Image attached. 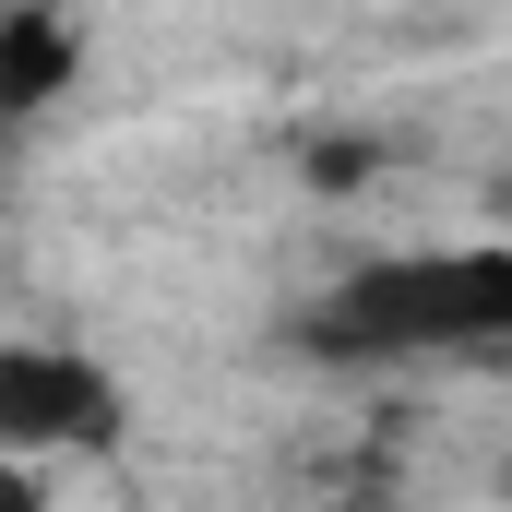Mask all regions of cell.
<instances>
[{"label": "cell", "mask_w": 512, "mask_h": 512, "mask_svg": "<svg viewBox=\"0 0 512 512\" xmlns=\"http://www.w3.org/2000/svg\"><path fill=\"white\" fill-rule=\"evenodd\" d=\"M72 72H84V36H72V12H48V0L0 12V131L48 120V108L72 96Z\"/></svg>", "instance_id": "cell-3"}, {"label": "cell", "mask_w": 512, "mask_h": 512, "mask_svg": "<svg viewBox=\"0 0 512 512\" xmlns=\"http://www.w3.org/2000/svg\"><path fill=\"white\" fill-rule=\"evenodd\" d=\"M489 215H501V239H512V179H501V203H489Z\"/></svg>", "instance_id": "cell-5"}, {"label": "cell", "mask_w": 512, "mask_h": 512, "mask_svg": "<svg viewBox=\"0 0 512 512\" xmlns=\"http://www.w3.org/2000/svg\"><path fill=\"white\" fill-rule=\"evenodd\" d=\"M298 346L334 370H453V358H512V239H453V251H370L346 262L310 310Z\"/></svg>", "instance_id": "cell-1"}, {"label": "cell", "mask_w": 512, "mask_h": 512, "mask_svg": "<svg viewBox=\"0 0 512 512\" xmlns=\"http://www.w3.org/2000/svg\"><path fill=\"white\" fill-rule=\"evenodd\" d=\"M0 512H48V465H24V453H0Z\"/></svg>", "instance_id": "cell-4"}, {"label": "cell", "mask_w": 512, "mask_h": 512, "mask_svg": "<svg viewBox=\"0 0 512 512\" xmlns=\"http://www.w3.org/2000/svg\"><path fill=\"white\" fill-rule=\"evenodd\" d=\"M108 441H120V382L84 346H36V334L0 346V453L60 465V453H108Z\"/></svg>", "instance_id": "cell-2"}]
</instances>
